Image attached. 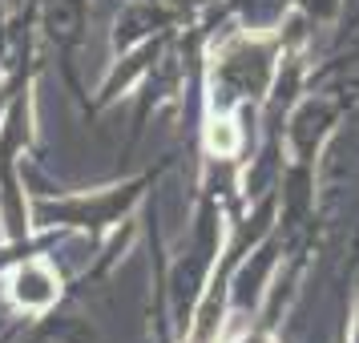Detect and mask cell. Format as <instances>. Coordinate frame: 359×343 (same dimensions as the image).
Masks as SVG:
<instances>
[{
  "label": "cell",
  "instance_id": "cell-1",
  "mask_svg": "<svg viewBox=\"0 0 359 343\" xmlns=\"http://www.w3.org/2000/svg\"><path fill=\"white\" fill-rule=\"evenodd\" d=\"M57 295H61V283H57V275H53L45 262H25L17 275H13V299H17L20 307L45 311L57 303Z\"/></svg>",
  "mask_w": 359,
  "mask_h": 343
},
{
  "label": "cell",
  "instance_id": "cell-2",
  "mask_svg": "<svg viewBox=\"0 0 359 343\" xmlns=\"http://www.w3.org/2000/svg\"><path fill=\"white\" fill-rule=\"evenodd\" d=\"M234 142H238V137H234V126H230V121H214V130H210V146L218 149L222 158H226V154H234Z\"/></svg>",
  "mask_w": 359,
  "mask_h": 343
}]
</instances>
